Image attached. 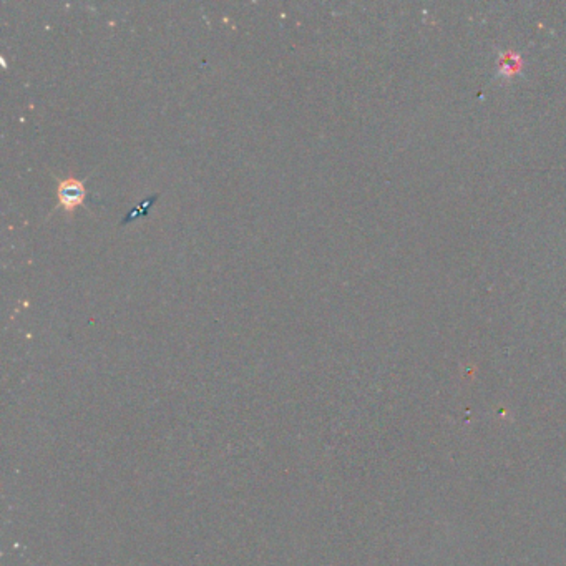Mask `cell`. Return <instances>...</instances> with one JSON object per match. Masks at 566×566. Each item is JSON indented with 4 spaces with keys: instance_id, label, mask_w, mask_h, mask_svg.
<instances>
[{
    "instance_id": "obj_1",
    "label": "cell",
    "mask_w": 566,
    "mask_h": 566,
    "mask_svg": "<svg viewBox=\"0 0 566 566\" xmlns=\"http://www.w3.org/2000/svg\"><path fill=\"white\" fill-rule=\"evenodd\" d=\"M85 198V179H79L75 177L59 179L56 182V199H59V203H56L54 211L61 208L65 211V214H69V218H71L75 209L84 206Z\"/></svg>"
},
{
    "instance_id": "obj_2",
    "label": "cell",
    "mask_w": 566,
    "mask_h": 566,
    "mask_svg": "<svg viewBox=\"0 0 566 566\" xmlns=\"http://www.w3.org/2000/svg\"><path fill=\"white\" fill-rule=\"evenodd\" d=\"M522 70V56L515 51H503L498 60V74L505 79L517 75Z\"/></svg>"
},
{
    "instance_id": "obj_3",
    "label": "cell",
    "mask_w": 566,
    "mask_h": 566,
    "mask_svg": "<svg viewBox=\"0 0 566 566\" xmlns=\"http://www.w3.org/2000/svg\"><path fill=\"white\" fill-rule=\"evenodd\" d=\"M157 198H158V194H153V197H152V198H148V199H147V202H143V203H142V206H140V208H136V209H133V211H130V214H128V216H126V218H125V219H123V221H121V224H126V223H128V221H131V219H136V218H138V216H147V214H148V209H150V208H152V204H153L154 202H157Z\"/></svg>"
}]
</instances>
